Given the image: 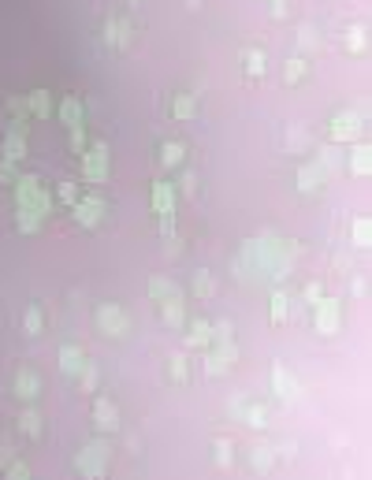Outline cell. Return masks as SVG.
Returning <instances> with one entry per match:
<instances>
[{"label": "cell", "instance_id": "1", "mask_svg": "<svg viewBox=\"0 0 372 480\" xmlns=\"http://www.w3.org/2000/svg\"><path fill=\"white\" fill-rule=\"evenodd\" d=\"M246 425H250V428H264V425H268V410H264V406H250Z\"/></svg>", "mask_w": 372, "mask_h": 480}, {"label": "cell", "instance_id": "2", "mask_svg": "<svg viewBox=\"0 0 372 480\" xmlns=\"http://www.w3.org/2000/svg\"><path fill=\"white\" fill-rule=\"evenodd\" d=\"M275 383H279V394H283V398H290V394H294V380L287 383V372H283V369H275Z\"/></svg>", "mask_w": 372, "mask_h": 480}, {"label": "cell", "instance_id": "3", "mask_svg": "<svg viewBox=\"0 0 372 480\" xmlns=\"http://www.w3.org/2000/svg\"><path fill=\"white\" fill-rule=\"evenodd\" d=\"M205 339H208V324H205V320H197V324H194V335H190V343H205Z\"/></svg>", "mask_w": 372, "mask_h": 480}, {"label": "cell", "instance_id": "4", "mask_svg": "<svg viewBox=\"0 0 372 480\" xmlns=\"http://www.w3.org/2000/svg\"><path fill=\"white\" fill-rule=\"evenodd\" d=\"M216 450H220V454H216V462L227 465V450H231V443H227V439H220V443H216Z\"/></svg>", "mask_w": 372, "mask_h": 480}, {"label": "cell", "instance_id": "5", "mask_svg": "<svg viewBox=\"0 0 372 480\" xmlns=\"http://www.w3.org/2000/svg\"><path fill=\"white\" fill-rule=\"evenodd\" d=\"M179 153H183L179 145H164V160H168V164H175V160H179Z\"/></svg>", "mask_w": 372, "mask_h": 480}, {"label": "cell", "instance_id": "6", "mask_svg": "<svg viewBox=\"0 0 372 480\" xmlns=\"http://www.w3.org/2000/svg\"><path fill=\"white\" fill-rule=\"evenodd\" d=\"M283 302H287V298H283V294H275V320H283Z\"/></svg>", "mask_w": 372, "mask_h": 480}]
</instances>
